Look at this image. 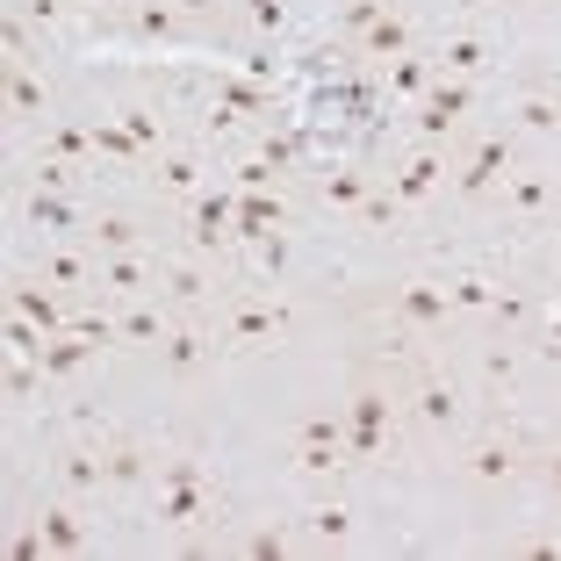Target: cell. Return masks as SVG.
I'll return each instance as SVG.
<instances>
[{"mask_svg": "<svg viewBox=\"0 0 561 561\" xmlns=\"http://www.w3.org/2000/svg\"><path fill=\"white\" fill-rule=\"evenodd\" d=\"M0 44H8V58H15V66H22V50H30V30H22V22L8 15V30H0Z\"/></svg>", "mask_w": 561, "mask_h": 561, "instance_id": "f6af8a7d", "label": "cell"}, {"mask_svg": "<svg viewBox=\"0 0 561 561\" xmlns=\"http://www.w3.org/2000/svg\"><path fill=\"white\" fill-rule=\"evenodd\" d=\"M87 238H94L101 252H137V238H145V224H137V216H94V224H87Z\"/></svg>", "mask_w": 561, "mask_h": 561, "instance_id": "ffe728a7", "label": "cell"}, {"mask_svg": "<svg viewBox=\"0 0 561 561\" xmlns=\"http://www.w3.org/2000/svg\"><path fill=\"white\" fill-rule=\"evenodd\" d=\"M94 151H108V159H145V145H137L123 123H94Z\"/></svg>", "mask_w": 561, "mask_h": 561, "instance_id": "d6a6232c", "label": "cell"}, {"mask_svg": "<svg viewBox=\"0 0 561 561\" xmlns=\"http://www.w3.org/2000/svg\"><path fill=\"white\" fill-rule=\"evenodd\" d=\"M30 8V22H58V0H22Z\"/></svg>", "mask_w": 561, "mask_h": 561, "instance_id": "c3c4849f", "label": "cell"}, {"mask_svg": "<svg viewBox=\"0 0 561 561\" xmlns=\"http://www.w3.org/2000/svg\"><path fill=\"white\" fill-rule=\"evenodd\" d=\"M252 22H260V30H280V22H288V8H280V0H252Z\"/></svg>", "mask_w": 561, "mask_h": 561, "instance_id": "ee69618b", "label": "cell"}, {"mask_svg": "<svg viewBox=\"0 0 561 561\" xmlns=\"http://www.w3.org/2000/svg\"><path fill=\"white\" fill-rule=\"evenodd\" d=\"M66 181H72L66 159H44V165H36V187H58V195H66Z\"/></svg>", "mask_w": 561, "mask_h": 561, "instance_id": "7bdbcfd3", "label": "cell"}, {"mask_svg": "<svg viewBox=\"0 0 561 561\" xmlns=\"http://www.w3.org/2000/svg\"><path fill=\"white\" fill-rule=\"evenodd\" d=\"M490 317H496V324H504V331H512V324H526V302H518V296H512V288H496V302H490Z\"/></svg>", "mask_w": 561, "mask_h": 561, "instance_id": "60d3db41", "label": "cell"}, {"mask_svg": "<svg viewBox=\"0 0 561 561\" xmlns=\"http://www.w3.org/2000/svg\"><path fill=\"white\" fill-rule=\"evenodd\" d=\"M159 288H165V302H202V296H209L202 266H187V260H165L159 266Z\"/></svg>", "mask_w": 561, "mask_h": 561, "instance_id": "484cf974", "label": "cell"}, {"mask_svg": "<svg viewBox=\"0 0 561 561\" xmlns=\"http://www.w3.org/2000/svg\"><path fill=\"white\" fill-rule=\"evenodd\" d=\"M403 50H411V22H403L397 8H389V15H381L375 30L360 36V58H403Z\"/></svg>", "mask_w": 561, "mask_h": 561, "instance_id": "ac0fdd59", "label": "cell"}, {"mask_svg": "<svg viewBox=\"0 0 561 561\" xmlns=\"http://www.w3.org/2000/svg\"><path fill=\"white\" fill-rule=\"evenodd\" d=\"M554 302H561V266H554Z\"/></svg>", "mask_w": 561, "mask_h": 561, "instance_id": "816d5d0a", "label": "cell"}, {"mask_svg": "<svg viewBox=\"0 0 561 561\" xmlns=\"http://www.w3.org/2000/svg\"><path fill=\"white\" fill-rule=\"evenodd\" d=\"M296 439H339V446H346V425H339V417H302Z\"/></svg>", "mask_w": 561, "mask_h": 561, "instance_id": "b9f144b4", "label": "cell"}, {"mask_svg": "<svg viewBox=\"0 0 561 561\" xmlns=\"http://www.w3.org/2000/svg\"><path fill=\"white\" fill-rule=\"evenodd\" d=\"M389 317L432 331V324L454 317V296H446V280H397V288H389Z\"/></svg>", "mask_w": 561, "mask_h": 561, "instance_id": "277c9868", "label": "cell"}, {"mask_svg": "<svg viewBox=\"0 0 561 561\" xmlns=\"http://www.w3.org/2000/svg\"><path fill=\"white\" fill-rule=\"evenodd\" d=\"M367 195H375V181H367V173H353V165L324 173V209H367Z\"/></svg>", "mask_w": 561, "mask_h": 561, "instance_id": "44dd1931", "label": "cell"}, {"mask_svg": "<svg viewBox=\"0 0 561 561\" xmlns=\"http://www.w3.org/2000/svg\"><path fill=\"white\" fill-rule=\"evenodd\" d=\"M8 116H15V123H44L50 116V87L44 80H36V72H8Z\"/></svg>", "mask_w": 561, "mask_h": 561, "instance_id": "9a60e30c", "label": "cell"}, {"mask_svg": "<svg viewBox=\"0 0 561 561\" xmlns=\"http://www.w3.org/2000/svg\"><path fill=\"white\" fill-rule=\"evenodd\" d=\"M22 216H30L36 231H80V224H87V216L72 209V202L58 195V187H36V195H30V209H22Z\"/></svg>", "mask_w": 561, "mask_h": 561, "instance_id": "2e32d148", "label": "cell"}, {"mask_svg": "<svg viewBox=\"0 0 561 561\" xmlns=\"http://www.w3.org/2000/svg\"><path fill=\"white\" fill-rule=\"evenodd\" d=\"M540 339H547V353H554V360H561V302H554V317H547V324H540Z\"/></svg>", "mask_w": 561, "mask_h": 561, "instance_id": "7dc6e473", "label": "cell"}, {"mask_svg": "<svg viewBox=\"0 0 561 561\" xmlns=\"http://www.w3.org/2000/svg\"><path fill=\"white\" fill-rule=\"evenodd\" d=\"M36 540H44L50 554H80V547H87V526H80V512H72V504H44Z\"/></svg>", "mask_w": 561, "mask_h": 561, "instance_id": "5bb4252c", "label": "cell"}, {"mask_svg": "<svg viewBox=\"0 0 561 561\" xmlns=\"http://www.w3.org/2000/svg\"><path fill=\"white\" fill-rule=\"evenodd\" d=\"M518 130H533V137H554L561 130V101L554 94H518Z\"/></svg>", "mask_w": 561, "mask_h": 561, "instance_id": "4316f807", "label": "cell"}, {"mask_svg": "<svg viewBox=\"0 0 561 561\" xmlns=\"http://www.w3.org/2000/svg\"><path fill=\"white\" fill-rule=\"evenodd\" d=\"M173 8H181V15H202V8H216V0H173Z\"/></svg>", "mask_w": 561, "mask_h": 561, "instance_id": "f907efd6", "label": "cell"}, {"mask_svg": "<svg viewBox=\"0 0 561 561\" xmlns=\"http://www.w3.org/2000/svg\"><path fill=\"white\" fill-rule=\"evenodd\" d=\"M389 87H397L403 101H425V94H432V72H425V58H411V50H403L397 66H389Z\"/></svg>", "mask_w": 561, "mask_h": 561, "instance_id": "f546056e", "label": "cell"}, {"mask_svg": "<svg viewBox=\"0 0 561 561\" xmlns=\"http://www.w3.org/2000/svg\"><path fill=\"white\" fill-rule=\"evenodd\" d=\"M504 173H512V137H482L476 151L461 159V173H454V187H461L468 202H482L490 187H504Z\"/></svg>", "mask_w": 561, "mask_h": 561, "instance_id": "5b68a950", "label": "cell"}, {"mask_svg": "<svg viewBox=\"0 0 561 561\" xmlns=\"http://www.w3.org/2000/svg\"><path fill=\"white\" fill-rule=\"evenodd\" d=\"M165 331H173L165 302H137V296H130V310L116 317V339H123V346H159Z\"/></svg>", "mask_w": 561, "mask_h": 561, "instance_id": "4fadbf2b", "label": "cell"}, {"mask_svg": "<svg viewBox=\"0 0 561 561\" xmlns=\"http://www.w3.org/2000/svg\"><path fill=\"white\" fill-rule=\"evenodd\" d=\"M439 66L454 72V80H476V72L490 66V44H482V36H446V50H439Z\"/></svg>", "mask_w": 561, "mask_h": 561, "instance_id": "603a6c76", "label": "cell"}, {"mask_svg": "<svg viewBox=\"0 0 561 561\" xmlns=\"http://www.w3.org/2000/svg\"><path fill=\"white\" fill-rule=\"evenodd\" d=\"M137 36H181V8H173V0H145V8H137Z\"/></svg>", "mask_w": 561, "mask_h": 561, "instance_id": "4dcf8cb0", "label": "cell"}, {"mask_svg": "<svg viewBox=\"0 0 561 561\" xmlns=\"http://www.w3.org/2000/svg\"><path fill=\"white\" fill-rule=\"evenodd\" d=\"M231 224H238V209L224 195H187V238H195V252L224 245V238H231Z\"/></svg>", "mask_w": 561, "mask_h": 561, "instance_id": "30bf717a", "label": "cell"}, {"mask_svg": "<svg viewBox=\"0 0 561 561\" xmlns=\"http://www.w3.org/2000/svg\"><path fill=\"white\" fill-rule=\"evenodd\" d=\"M224 94H231L238 108H266V94H260V87H245V80H231V87H224Z\"/></svg>", "mask_w": 561, "mask_h": 561, "instance_id": "bcb514c9", "label": "cell"}, {"mask_svg": "<svg viewBox=\"0 0 561 561\" xmlns=\"http://www.w3.org/2000/svg\"><path fill=\"white\" fill-rule=\"evenodd\" d=\"M159 187L165 195H202V159L195 151H165L159 159Z\"/></svg>", "mask_w": 561, "mask_h": 561, "instance_id": "cb8c5ba5", "label": "cell"}, {"mask_svg": "<svg viewBox=\"0 0 561 561\" xmlns=\"http://www.w3.org/2000/svg\"><path fill=\"white\" fill-rule=\"evenodd\" d=\"M381 425H389V397H381V389H360V397H353V432H346L353 461H375L381 454Z\"/></svg>", "mask_w": 561, "mask_h": 561, "instance_id": "ba28073f", "label": "cell"}, {"mask_svg": "<svg viewBox=\"0 0 561 561\" xmlns=\"http://www.w3.org/2000/svg\"><path fill=\"white\" fill-rule=\"evenodd\" d=\"M94 288H108V296H145V288H159V266L145 260V252H101L94 266Z\"/></svg>", "mask_w": 561, "mask_h": 561, "instance_id": "8992f818", "label": "cell"}, {"mask_svg": "<svg viewBox=\"0 0 561 561\" xmlns=\"http://www.w3.org/2000/svg\"><path fill=\"white\" fill-rule=\"evenodd\" d=\"M411 411H417V425L446 432V425H461V411H468V403H461V389H454L446 375H425V381L411 389Z\"/></svg>", "mask_w": 561, "mask_h": 561, "instance_id": "9c48e42d", "label": "cell"}, {"mask_svg": "<svg viewBox=\"0 0 561 561\" xmlns=\"http://www.w3.org/2000/svg\"><path fill=\"white\" fill-rule=\"evenodd\" d=\"M288 331V302H266V296H238L231 317H224V346H274Z\"/></svg>", "mask_w": 561, "mask_h": 561, "instance_id": "7a4b0ae2", "label": "cell"}, {"mask_svg": "<svg viewBox=\"0 0 561 561\" xmlns=\"http://www.w3.org/2000/svg\"><path fill=\"white\" fill-rule=\"evenodd\" d=\"M209 353H216V339H209V331H195V324H173L159 339L165 375H195V367H209Z\"/></svg>", "mask_w": 561, "mask_h": 561, "instance_id": "7c38bea8", "label": "cell"}, {"mask_svg": "<svg viewBox=\"0 0 561 561\" xmlns=\"http://www.w3.org/2000/svg\"><path fill=\"white\" fill-rule=\"evenodd\" d=\"M58 476H66V490H80V496H101V482H108V454H58Z\"/></svg>", "mask_w": 561, "mask_h": 561, "instance_id": "e0dca14e", "label": "cell"}, {"mask_svg": "<svg viewBox=\"0 0 561 561\" xmlns=\"http://www.w3.org/2000/svg\"><path fill=\"white\" fill-rule=\"evenodd\" d=\"M468 108H476V87L454 80V72H439V80H432V94L417 101V137H425V145H439V137L454 130Z\"/></svg>", "mask_w": 561, "mask_h": 561, "instance_id": "3957f363", "label": "cell"}, {"mask_svg": "<svg viewBox=\"0 0 561 561\" xmlns=\"http://www.w3.org/2000/svg\"><path fill=\"white\" fill-rule=\"evenodd\" d=\"M512 353H482V381H490V389H512Z\"/></svg>", "mask_w": 561, "mask_h": 561, "instance_id": "ab89813d", "label": "cell"}, {"mask_svg": "<svg viewBox=\"0 0 561 561\" xmlns=\"http://www.w3.org/2000/svg\"><path fill=\"white\" fill-rule=\"evenodd\" d=\"M288 461H296L302 476H339V468H346L353 454H346L339 439H296V454H288Z\"/></svg>", "mask_w": 561, "mask_h": 561, "instance_id": "d6986e66", "label": "cell"}, {"mask_svg": "<svg viewBox=\"0 0 561 561\" xmlns=\"http://www.w3.org/2000/svg\"><path fill=\"white\" fill-rule=\"evenodd\" d=\"M245 554H252V561H280V554H288V533H280V526L252 533V540H245Z\"/></svg>", "mask_w": 561, "mask_h": 561, "instance_id": "f35d334b", "label": "cell"}, {"mask_svg": "<svg viewBox=\"0 0 561 561\" xmlns=\"http://www.w3.org/2000/svg\"><path fill=\"white\" fill-rule=\"evenodd\" d=\"M461 468L476 482H512L518 476V439H504V432H482V439H468Z\"/></svg>", "mask_w": 561, "mask_h": 561, "instance_id": "52a82bcc", "label": "cell"}, {"mask_svg": "<svg viewBox=\"0 0 561 561\" xmlns=\"http://www.w3.org/2000/svg\"><path fill=\"white\" fill-rule=\"evenodd\" d=\"M50 151H58V159H87V151H94V130H72V123H58V130H50Z\"/></svg>", "mask_w": 561, "mask_h": 561, "instance_id": "8d00e7d4", "label": "cell"}, {"mask_svg": "<svg viewBox=\"0 0 561 561\" xmlns=\"http://www.w3.org/2000/svg\"><path fill=\"white\" fill-rule=\"evenodd\" d=\"M108 482H123V490L145 482V454H137V446H108Z\"/></svg>", "mask_w": 561, "mask_h": 561, "instance_id": "836d02e7", "label": "cell"}, {"mask_svg": "<svg viewBox=\"0 0 561 561\" xmlns=\"http://www.w3.org/2000/svg\"><path fill=\"white\" fill-rule=\"evenodd\" d=\"M252 260H260L266 274H280V266H288V238H280V231H260V238H252Z\"/></svg>", "mask_w": 561, "mask_h": 561, "instance_id": "74e56055", "label": "cell"}, {"mask_svg": "<svg viewBox=\"0 0 561 561\" xmlns=\"http://www.w3.org/2000/svg\"><path fill=\"white\" fill-rule=\"evenodd\" d=\"M36 280H50V288H87L94 266H87L80 252H44V260H36Z\"/></svg>", "mask_w": 561, "mask_h": 561, "instance_id": "d4e9b609", "label": "cell"}, {"mask_svg": "<svg viewBox=\"0 0 561 561\" xmlns=\"http://www.w3.org/2000/svg\"><path fill=\"white\" fill-rule=\"evenodd\" d=\"M547 490L561 496V454H547Z\"/></svg>", "mask_w": 561, "mask_h": 561, "instance_id": "681fc988", "label": "cell"}, {"mask_svg": "<svg viewBox=\"0 0 561 561\" xmlns=\"http://www.w3.org/2000/svg\"><path fill=\"white\" fill-rule=\"evenodd\" d=\"M504 202H512L518 216H540L547 202H554V187H547L540 173H504Z\"/></svg>", "mask_w": 561, "mask_h": 561, "instance_id": "83f0119b", "label": "cell"}, {"mask_svg": "<svg viewBox=\"0 0 561 561\" xmlns=\"http://www.w3.org/2000/svg\"><path fill=\"white\" fill-rule=\"evenodd\" d=\"M15 317H30V324H44V331H66V310L50 296V280L44 288H15Z\"/></svg>", "mask_w": 561, "mask_h": 561, "instance_id": "f1b7e54d", "label": "cell"}, {"mask_svg": "<svg viewBox=\"0 0 561 561\" xmlns=\"http://www.w3.org/2000/svg\"><path fill=\"white\" fill-rule=\"evenodd\" d=\"M310 533H317V540H346L353 512H346V504H310Z\"/></svg>", "mask_w": 561, "mask_h": 561, "instance_id": "1f68e13d", "label": "cell"}, {"mask_svg": "<svg viewBox=\"0 0 561 561\" xmlns=\"http://www.w3.org/2000/svg\"><path fill=\"white\" fill-rule=\"evenodd\" d=\"M216 518V490L195 461H165L159 468V526H202Z\"/></svg>", "mask_w": 561, "mask_h": 561, "instance_id": "6da1fadb", "label": "cell"}, {"mask_svg": "<svg viewBox=\"0 0 561 561\" xmlns=\"http://www.w3.org/2000/svg\"><path fill=\"white\" fill-rule=\"evenodd\" d=\"M116 123H123V130H130L145 151H159V123H151V108H137V101H130V108H116Z\"/></svg>", "mask_w": 561, "mask_h": 561, "instance_id": "d590c367", "label": "cell"}, {"mask_svg": "<svg viewBox=\"0 0 561 561\" xmlns=\"http://www.w3.org/2000/svg\"><path fill=\"white\" fill-rule=\"evenodd\" d=\"M381 15H389V0H346V36H353V44H360V36L375 30Z\"/></svg>", "mask_w": 561, "mask_h": 561, "instance_id": "e575fe53", "label": "cell"}, {"mask_svg": "<svg viewBox=\"0 0 561 561\" xmlns=\"http://www.w3.org/2000/svg\"><path fill=\"white\" fill-rule=\"evenodd\" d=\"M446 296H454V310H461V317H490L496 280L490 274H454V280H446Z\"/></svg>", "mask_w": 561, "mask_h": 561, "instance_id": "7402d4cb", "label": "cell"}, {"mask_svg": "<svg viewBox=\"0 0 561 561\" xmlns=\"http://www.w3.org/2000/svg\"><path fill=\"white\" fill-rule=\"evenodd\" d=\"M439 181H446V159H439V145H425V151H411V159L397 165V187H389V195L425 202V195H439Z\"/></svg>", "mask_w": 561, "mask_h": 561, "instance_id": "8fae6325", "label": "cell"}]
</instances>
